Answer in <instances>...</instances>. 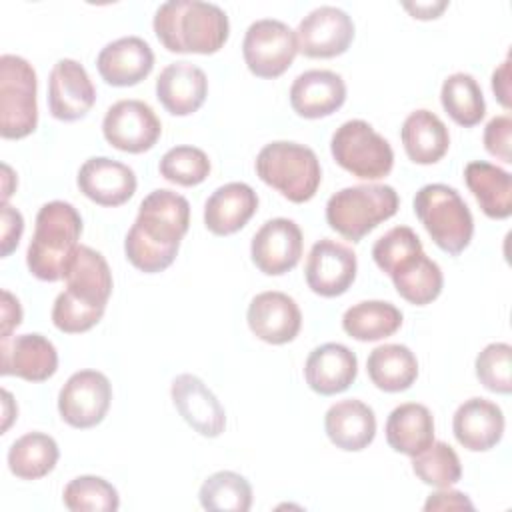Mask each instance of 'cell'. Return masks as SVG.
<instances>
[{"label": "cell", "mask_w": 512, "mask_h": 512, "mask_svg": "<svg viewBox=\"0 0 512 512\" xmlns=\"http://www.w3.org/2000/svg\"><path fill=\"white\" fill-rule=\"evenodd\" d=\"M190 226L188 200L172 190H152L138 206V216L124 240L128 262L146 272L166 270L178 256L180 240Z\"/></svg>", "instance_id": "1"}, {"label": "cell", "mask_w": 512, "mask_h": 512, "mask_svg": "<svg viewBox=\"0 0 512 512\" xmlns=\"http://www.w3.org/2000/svg\"><path fill=\"white\" fill-rule=\"evenodd\" d=\"M154 32L168 52L214 54L230 34L226 12L212 2L168 0L154 14Z\"/></svg>", "instance_id": "2"}, {"label": "cell", "mask_w": 512, "mask_h": 512, "mask_svg": "<svg viewBox=\"0 0 512 512\" xmlns=\"http://www.w3.org/2000/svg\"><path fill=\"white\" fill-rule=\"evenodd\" d=\"M80 234L82 216L70 202H46L36 214L34 234L26 252L30 274L46 282L62 280L66 266L78 248Z\"/></svg>", "instance_id": "3"}, {"label": "cell", "mask_w": 512, "mask_h": 512, "mask_svg": "<svg viewBox=\"0 0 512 512\" xmlns=\"http://www.w3.org/2000/svg\"><path fill=\"white\" fill-rule=\"evenodd\" d=\"M256 174L260 180L294 204L314 198L322 168L316 152L304 144L276 140L266 144L256 156Z\"/></svg>", "instance_id": "4"}, {"label": "cell", "mask_w": 512, "mask_h": 512, "mask_svg": "<svg viewBox=\"0 0 512 512\" xmlns=\"http://www.w3.org/2000/svg\"><path fill=\"white\" fill-rule=\"evenodd\" d=\"M398 192L388 184H356L334 192L326 202V222L352 242H360L380 222L398 212Z\"/></svg>", "instance_id": "5"}, {"label": "cell", "mask_w": 512, "mask_h": 512, "mask_svg": "<svg viewBox=\"0 0 512 512\" xmlns=\"http://www.w3.org/2000/svg\"><path fill=\"white\" fill-rule=\"evenodd\" d=\"M414 212L440 250L456 256L468 248L474 218L456 188L440 182L422 186L414 196Z\"/></svg>", "instance_id": "6"}, {"label": "cell", "mask_w": 512, "mask_h": 512, "mask_svg": "<svg viewBox=\"0 0 512 512\" xmlns=\"http://www.w3.org/2000/svg\"><path fill=\"white\" fill-rule=\"evenodd\" d=\"M38 80L32 64L16 54L0 56V134L26 138L38 124Z\"/></svg>", "instance_id": "7"}, {"label": "cell", "mask_w": 512, "mask_h": 512, "mask_svg": "<svg viewBox=\"0 0 512 512\" xmlns=\"http://www.w3.org/2000/svg\"><path fill=\"white\" fill-rule=\"evenodd\" d=\"M330 152L338 166L362 180H378L390 174L394 152L390 142L380 136L366 120H346L330 140Z\"/></svg>", "instance_id": "8"}, {"label": "cell", "mask_w": 512, "mask_h": 512, "mask_svg": "<svg viewBox=\"0 0 512 512\" xmlns=\"http://www.w3.org/2000/svg\"><path fill=\"white\" fill-rule=\"evenodd\" d=\"M298 52L296 32L282 20L260 18L244 34L242 56L248 70L258 78L282 76Z\"/></svg>", "instance_id": "9"}, {"label": "cell", "mask_w": 512, "mask_h": 512, "mask_svg": "<svg viewBox=\"0 0 512 512\" xmlns=\"http://www.w3.org/2000/svg\"><path fill=\"white\" fill-rule=\"evenodd\" d=\"M102 134L110 146L128 154L150 150L160 134L162 124L150 104L134 98L112 104L102 120Z\"/></svg>", "instance_id": "10"}, {"label": "cell", "mask_w": 512, "mask_h": 512, "mask_svg": "<svg viewBox=\"0 0 512 512\" xmlns=\"http://www.w3.org/2000/svg\"><path fill=\"white\" fill-rule=\"evenodd\" d=\"M64 280L66 290L60 292L64 300L104 316L112 294V272L98 250L78 244L66 266Z\"/></svg>", "instance_id": "11"}, {"label": "cell", "mask_w": 512, "mask_h": 512, "mask_svg": "<svg viewBox=\"0 0 512 512\" xmlns=\"http://www.w3.org/2000/svg\"><path fill=\"white\" fill-rule=\"evenodd\" d=\"M112 384L98 370L74 372L58 394V412L72 428H92L100 424L110 408Z\"/></svg>", "instance_id": "12"}, {"label": "cell", "mask_w": 512, "mask_h": 512, "mask_svg": "<svg viewBox=\"0 0 512 512\" xmlns=\"http://www.w3.org/2000/svg\"><path fill=\"white\" fill-rule=\"evenodd\" d=\"M356 254L350 246L332 238L314 242L306 258L304 276L308 288L324 298L342 296L356 280Z\"/></svg>", "instance_id": "13"}, {"label": "cell", "mask_w": 512, "mask_h": 512, "mask_svg": "<svg viewBox=\"0 0 512 512\" xmlns=\"http://www.w3.org/2000/svg\"><path fill=\"white\" fill-rule=\"evenodd\" d=\"M296 40L298 52L308 58H334L352 44L354 22L342 8L318 6L300 20Z\"/></svg>", "instance_id": "14"}, {"label": "cell", "mask_w": 512, "mask_h": 512, "mask_svg": "<svg viewBox=\"0 0 512 512\" xmlns=\"http://www.w3.org/2000/svg\"><path fill=\"white\" fill-rule=\"evenodd\" d=\"M302 230L290 218L266 220L252 236L250 256L256 268L268 276L290 272L302 256Z\"/></svg>", "instance_id": "15"}, {"label": "cell", "mask_w": 512, "mask_h": 512, "mask_svg": "<svg viewBox=\"0 0 512 512\" xmlns=\"http://www.w3.org/2000/svg\"><path fill=\"white\" fill-rule=\"evenodd\" d=\"M96 102V88L86 68L72 60L60 58L48 78V110L56 120L74 122L84 118Z\"/></svg>", "instance_id": "16"}, {"label": "cell", "mask_w": 512, "mask_h": 512, "mask_svg": "<svg viewBox=\"0 0 512 512\" xmlns=\"http://www.w3.org/2000/svg\"><path fill=\"white\" fill-rule=\"evenodd\" d=\"M170 396L184 422L200 436L216 438L226 428V412L214 392L194 374H178L172 380Z\"/></svg>", "instance_id": "17"}, {"label": "cell", "mask_w": 512, "mask_h": 512, "mask_svg": "<svg viewBox=\"0 0 512 512\" xmlns=\"http://www.w3.org/2000/svg\"><path fill=\"white\" fill-rule=\"evenodd\" d=\"M246 320L252 334L262 342L286 344L298 336L302 312L292 296L278 290H268L250 300Z\"/></svg>", "instance_id": "18"}, {"label": "cell", "mask_w": 512, "mask_h": 512, "mask_svg": "<svg viewBox=\"0 0 512 512\" xmlns=\"http://www.w3.org/2000/svg\"><path fill=\"white\" fill-rule=\"evenodd\" d=\"M2 376H18L28 382H44L58 368V352L42 334H18L0 338Z\"/></svg>", "instance_id": "19"}, {"label": "cell", "mask_w": 512, "mask_h": 512, "mask_svg": "<svg viewBox=\"0 0 512 512\" xmlns=\"http://www.w3.org/2000/svg\"><path fill=\"white\" fill-rule=\"evenodd\" d=\"M80 192L100 206H120L136 192V174L130 166L108 156L88 158L76 176Z\"/></svg>", "instance_id": "20"}, {"label": "cell", "mask_w": 512, "mask_h": 512, "mask_svg": "<svg viewBox=\"0 0 512 512\" xmlns=\"http://www.w3.org/2000/svg\"><path fill=\"white\" fill-rule=\"evenodd\" d=\"M96 68L110 86H134L152 72L154 52L144 38L122 36L98 52Z\"/></svg>", "instance_id": "21"}, {"label": "cell", "mask_w": 512, "mask_h": 512, "mask_svg": "<svg viewBox=\"0 0 512 512\" xmlns=\"http://www.w3.org/2000/svg\"><path fill=\"white\" fill-rule=\"evenodd\" d=\"M504 412L488 398L464 400L452 418V430L460 446L470 452H486L504 436Z\"/></svg>", "instance_id": "22"}, {"label": "cell", "mask_w": 512, "mask_h": 512, "mask_svg": "<svg viewBox=\"0 0 512 512\" xmlns=\"http://www.w3.org/2000/svg\"><path fill=\"white\" fill-rule=\"evenodd\" d=\"M346 100V84L332 70H306L290 86L292 110L308 120L334 114Z\"/></svg>", "instance_id": "23"}, {"label": "cell", "mask_w": 512, "mask_h": 512, "mask_svg": "<svg viewBox=\"0 0 512 512\" xmlns=\"http://www.w3.org/2000/svg\"><path fill=\"white\" fill-rule=\"evenodd\" d=\"M208 96L204 70L188 60L172 62L156 78V98L174 116L194 114Z\"/></svg>", "instance_id": "24"}, {"label": "cell", "mask_w": 512, "mask_h": 512, "mask_svg": "<svg viewBox=\"0 0 512 512\" xmlns=\"http://www.w3.org/2000/svg\"><path fill=\"white\" fill-rule=\"evenodd\" d=\"M356 374L358 358L348 346L340 342H326L316 346L304 364L306 384L322 396L344 392L356 380Z\"/></svg>", "instance_id": "25"}, {"label": "cell", "mask_w": 512, "mask_h": 512, "mask_svg": "<svg viewBox=\"0 0 512 512\" xmlns=\"http://www.w3.org/2000/svg\"><path fill=\"white\" fill-rule=\"evenodd\" d=\"M258 208V194L246 182L216 188L204 204V224L216 236H230L244 228Z\"/></svg>", "instance_id": "26"}, {"label": "cell", "mask_w": 512, "mask_h": 512, "mask_svg": "<svg viewBox=\"0 0 512 512\" xmlns=\"http://www.w3.org/2000/svg\"><path fill=\"white\" fill-rule=\"evenodd\" d=\"M324 430L336 448L360 452L368 448L376 436V416L362 400H340L326 410Z\"/></svg>", "instance_id": "27"}, {"label": "cell", "mask_w": 512, "mask_h": 512, "mask_svg": "<svg viewBox=\"0 0 512 512\" xmlns=\"http://www.w3.org/2000/svg\"><path fill=\"white\" fill-rule=\"evenodd\" d=\"M400 138L406 156L414 164L438 162L450 146V134L446 124L430 110H414L406 116Z\"/></svg>", "instance_id": "28"}, {"label": "cell", "mask_w": 512, "mask_h": 512, "mask_svg": "<svg viewBox=\"0 0 512 512\" xmlns=\"http://www.w3.org/2000/svg\"><path fill=\"white\" fill-rule=\"evenodd\" d=\"M386 442L400 454H420L434 442L432 412L418 402H404L396 406L386 420Z\"/></svg>", "instance_id": "29"}, {"label": "cell", "mask_w": 512, "mask_h": 512, "mask_svg": "<svg viewBox=\"0 0 512 512\" xmlns=\"http://www.w3.org/2000/svg\"><path fill=\"white\" fill-rule=\"evenodd\" d=\"M464 180L488 218L504 220L512 214V180L504 168L474 160L464 168Z\"/></svg>", "instance_id": "30"}, {"label": "cell", "mask_w": 512, "mask_h": 512, "mask_svg": "<svg viewBox=\"0 0 512 512\" xmlns=\"http://www.w3.org/2000/svg\"><path fill=\"white\" fill-rule=\"evenodd\" d=\"M366 370L376 388L404 392L418 378V360L404 344H382L368 354Z\"/></svg>", "instance_id": "31"}, {"label": "cell", "mask_w": 512, "mask_h": 512, "mask_svg": "<svg viewBox=\"0 0 512 512\" xmlns=\"http://www.w3.org/2000/svg\"><path fill=\"white\" fill-rule=\"evenodd\" d=\"M396 292L414 306H426L434 302L444 286L440 266L424 252L410 256L394 268L390 274Z\"/></svg>", "instance_id": "32"}, {"label": "cell", "mask_w": 512, "mask_h": 512, "mask_svg": "<svg viewBox=\"0 0 512 512\" xmlns=\"http://www.w3.org/2000/svg\"><path fill=\"white\" fill-rule=\"evenodd\" d=\"M402 326V312L384 300H364L342 316V328L360 342H376L392 336Z\"/></svg>", "instance_id": "33"}, {"label": "cell", "mask_w": 512, "mask_h": 512, "mask_svg": "<svg viewBox=\"0 0 512 512\" xmlns=\"http://www.w3.org/2000/svg\"><path fill=\"white\" fill-rule=\"evenodd\" d=\"M60 450L52 436L28 432L12 442L8 450V468L20 480H38L50 474L58 462Z\"/></svg>", "instance_id": "34"}, {"label": "cell", "mask_w": 512, "mask_h": 512, "mask_svg": "<svg viewBox=\"0 0 512 512\" xmlns=\"http://www.w3.org/2000/svg\"><path fill=\"white\" fill-rule=\"evenodd\" d=\"M440 102L446 114L460 126H476L486 114V102L478 80L466 72H454L442 82Z\"/></svg>", "instance_id": "35"}, {"label": "cell", "mask_w": 512, "mask_h": 512, "mask_svg": "<svg viewBox=\"0 0 512 512\" xmlns=\"http://www.w3.org/2000/svg\"><path fill=\"white\" fill-rule=\"evenodd\" d=\"M198 500L204 510L212 512H248L252 506V486L242 474L220 470L202 482Z\"/></svg>", "instance_id": "36"}, {"label": "cell", "mask_w": 512, "mask_h": 512, "mask_svg": "<svg viewBox=\"0 0 512 512\" xmlns=\"http://www.w3.org/2000/svg\"><path fill=\"white\" fill-rule=\"evenodd\" d=\"M62 502L72 512H114L120 506V496L108 480L86 474L64 486Z\"/></svg>", "instance_id": "37"}, {"label": "cell", "mask_w": 512, "mask_h": 512, "mask_svg": "<svg viewBox=\"0 0 512 512\" xmlns=\"http://www.w3.org/2000/svg\"><path fill=\"white\" fill-rule=\"evenodd\" d=\"M412 470L424 484L434 488H450L462 476L460 458L446 442H432L426 450L412 456Z\"/></svg>", "instance_id": "38"}, {"label": "cell", "mask_w": 512, "mask_h": 512, "mask_svg": "<svg viewBox=\"0 0 512 512\" xmlns=\"http://www.w3.org/2000/svg\"><path fill=\"white\" fill-rule=\"evenodd\" d=\"M160 176L178 186H196L210 174V160L196 146H174L160 158Z\"/></svg>", "instance_id": "39"}, {"label": "cell", "mask_w": 512, "mask_h": 512, "mask_svg": "<svg viewBox=\"0 0 512 512\" xmlns=\"http://www.w3.org/2000/svg\"><path fill=\"white\" fill-rule=\"evenodd\" d=\"M476 378L480 384L496 394H510L512 390V346L506 342H492L476 356Z\"/></svg>", "instance_id": "40"}, {"label": "cell", "mask_w": 512, "mask_h": 512, "mask_svg": "<svg viewBox=\"0 0 512 512\" xmlns=\"http://www.w3.org/2000/svg\"><path fill=\"white\" fill-rule=\"evenodd\" d=\"M422 242L410 226H394L384 236H380L372 246V258L384 274H392L398 264L414 254H420Z\"/></svg>", "instance_id": "41"}, {"label": "cell", "mask_w": 512, "mask_h": 512, "mask_svg": "<svg viewBox=\"0 0 512 512\" xmlns=\"http://www.w3.org/2000/svg\"><path fill=\"white\" fill-rule=\"evenodd\" d=\"M510 138H512V118L508 114L494 116L484 128V148L488 150V154L496 156L506 164L512 162Z\"/></svg>", "instance_id": "42"}, {"label": "cell", "mask_w": 512, "mask_h": 512, "mask_svg": "<svg viewBox=\"0 0 512 512\" xmlns=\"http://www.w3.org/2000/svg\"><path fill=\"white\" fill-rule=\"evenodd\" d=\"M24 232V218L22 214L12 208L10 204H2V256H8L20 242Z\"/></svg>", "instance_id": "43"}, {"label": "cell", "mask_w": 512, "mask_h": 512, "mask_svg": "<svg viewBox=\"0 0 512 512\" xmlns=\"http://www.w3.org/2000/svg\"><path fill=\"white\" fill-rule=\"evenodd\" d=\"M424 510H474V504L464 492L450 490V488H440L438 492L430 494L424 502Z\"/></svg>", "instance_id": "44"}, {"label": "cell", "mask_w": 512, "mask_h": 512, "mask_svg": "<svg viewBox=\"0 0 512 512\" xmlns=\"http://www.w3.org/2000/svg\"><path fill=\"white\" fill-rule=\"evenodd\" d=\"M22 322V308L16 296L2 290V338L12 336V330Z\"/></svg>", "instance_id": "45"}, {"label": "cell", "mask_w": 512, "mask_h": 512, "mask_svg": "<svg viewBox=\"0 0 512 512\" xmlns=\"http://www.w3.org/2000/svg\"><path fill=\"white\" fill-rule=\"evenodd\" d=\"M492 92L496 94V100L508 110L510 100V58H506L492 74Z\"/></svg>", "instance_id": "46"}, {"label": "cell", "mask_w": 512, "mask_h": 512, "mask_svg": "<svg viewBox=\"0 0 512 512\" xmlns=\"http://www.w3.org/2000/svg\"><path fill=\"white\" fill-rule=\"evenodd\" d=\"M448 6V2H416V4H410L406 2L404 8L410 10V14L414 18H420V20H430V18H438L440 12Z\"/></svg>", "instance_id": "47"}, {"label": "cell", "mask_w": 512, "mask_h": 512, "mask_svg": "<svg viewBox=\"0 0 512 512\" xmlns=\"http://www.w3.org/2000/svg\"><path fill=\"white\" fill-rule=\"evenodd\" d=\"M2 172H4V190H2V204H8V198L12 194V186L10 182L16 180L14 174H12V168L8 164H2Z\"/></svg>", "instance_id": "48"}, {"label": "cell", "mask_w": 512, "mask_h": 512, "mask_svg": "<svg viewBox=\"0 0 512 512\" xmlns=\"http://www.w3.org/2000/svg\"><path fill=\"white\" fill-rule=\"evenodd\" d=\"M2 396H4V416H6V418H4V430H8L10 420L16 416V412H18V410H14V412L10 410V406H12V394H10L8 390H4V392H2Z\"/></svg>", "instance_id": "49"}]
</instances>
